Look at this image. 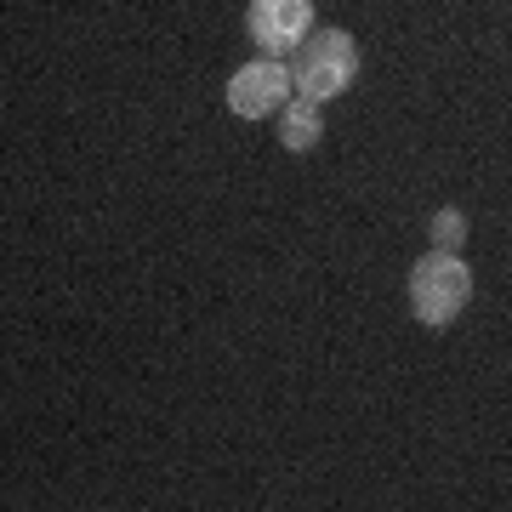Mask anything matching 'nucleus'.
<instances>
[{"instance_id": "nucleus-1", "label": "nucleus", "mask_w": 512, "mask_h": 512, "mask_svg": "<svg viewBox=\"0 0 512 512\" xmlns=\"http://www.w3.org/2000/svg\"><path fill=\"white\" fill-rule=\"evenodd\" d=\"M353 74H359V46H353L348 29H313V35L291 52L296 97L330 103V97H342L353 86Z\"/></svg>"}, {"instance_id": "nucleus-2", "label": "nucleus", "mask_w": 512, "mask_h": 512, "mask_svg": "<svg viewBox=\"0 0 512 512\" xmlns=\"http://www.w3.org/2000/svg\"><path fill=\"white\" fill-rule=\"evenodd\" d=\"M467 302H473V268L456 251H427L410 268V313L427 330H444Z\"/></svg>"}, {"instance_id": "nucleus-3", "label": "nucleus", "mask_w": 512, "mask_h": 512, "mask_svg": "<svg viewBox=\"0 0 512 512\" xmlns=\"http://www.w3.org/2000/svg\"><path fill=\"white\" fill-rule=\"evenodd\" d=\"M291 97H296V80H291V63L285 57H251V63H239L228 74V109L239 120H268Z\"/></svg>"}, {"instance_id": "nucleus-4", "label": "nucleus", "mask_w": 512, "mask_h": 512, "mask_svg": "<svg viewBox=\"0 0 512 512\" xmlns=\"http://www.w3.org/2000/svg\"><path fill=\"white\" fill-rule=\"evenodd\" d=\"M245 29H251V46H262V57L291 63V52L313 35V0H251Z\"/></svg>"}, {"instance_id": "nucleus-5", "label": "nucleus", "mask_w": 512, "mask_h": 512, "mask_svg": "<svg viewBox=\"0 0 512 512\" xmlns=\"http://www.w3.org/2000/svg\"><path fill=\"white\" fill-rule=\"evenodd\" d=\"M319 109H325V103H313V97H291V103L279 109V143L291 148V154H308V148L319 143V131H325Z\"/></svg>"}, {"instance_id": "nucleus-6", "label": "nucleus", "mask_w": 512, "mask_h": 512, "mask_svg": "<svg viewBox=\"0 0 512 512\" xmlns=\"http://www.w3.org/2000/svg\"><path fill=\"white\" fill-rule=\"evenodd\" d=\"M433 251H461L467 245V211H456V205H444V211H433Z\"/></svg>"}]
</instances>
